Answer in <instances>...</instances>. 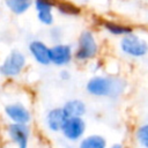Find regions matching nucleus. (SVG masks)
Listing matches in <instances>:
<instances>
[{
  "instance_id": "f3484780",
  "label": "nucleus",
  "mask_w": 148,
  "mask_h": 148,
  "mask_svg": "<svg viewBox=\"0 0 148 148\" xmlns=\"http://www.w3.org/2000/svg\"><path fill=\"white\" fill-rule=\"evenodd\" d=\"M36 8L38 12L42 10H51L52 3L49 0H36Z\"/></svg>"
},
{
  "instance_id": "9b49d317",
  "label": "nucleus",
  "mask_w": 148,
  "mask_h": 148,
  "mask_svg": "<svg viewBox=\"0 0 148 148\" xmlns=\"http://www.w3.org/2000/svg\"><path fill=\"white\" fill-rule=\"evenodd\" d=\"M66 117H83L87 112V105L81 99H68L61 106Z\"/></svg>"
},
{
  "instance_id": "ddd939ff",
  "label": "nucleus",
  "mask_w": 148,
  "mask_h": 148,
  "mask_svg": "<svg viewBox=\"0 0 148 148\" xmlns=\"http://www.w3.org/2000/svg\"><path fill=\"white\" fill-rule=\"evenodd\" d=\"M5 1L7 7L16 14L24 13L31 5V0H5Z\"/></svg>"
},
{
  "instance_id": "9d476101",
  "label": "nucleus",
  "mask_w": 148,
  "mask_h": 148,
  "mask_svg": "<svg viewBox=\"0 0 148 148\" xmlns=\"http://www.w3.org/2000/svg\"><path fill=\"white\" fill-rule=\"evenodd\" d=\"M106 147H108L106 138L98 133L86 134L77 142V148H106Z\"/></svg>"
},
{
  "instance_id": "7ed1b4c3",
  "label": "nucleus",
  "mask_w": 148,
  "mask_h": 148,
  "mask_svg": "<svg viewBox=\"0 0 148 148\" xmlns=\"http://www.w3.org/2000/svg\"><path fill=\"white\" fill-rule=\"evenodd\" d=\"M87 132V123L83 119V117H68L66 118L60 134L61 136L71 142V143H77Z\"/></svg>"
},
{
  "instance_id": "dca6fc26",
  "label": "nucleus",
  "mask_w": 148,
  "mask_h": 148,
  "mask_svg": "<svg viewBox=\"0 0 148 148\" xmlns=\"http://www.w3.org/2000/svg\"><path fill=\"white\" fill-rule=\"evenodd\" d=\"M38 18L44 24H51L52 21H53L51 10H42V12H38Z\"/></svg>"
},
{
  "instance_id": "4468645a",
  "label": "nucleus",
  "mask_w": 148,
  "mask_h": 148,
  "mask_svg": "<svg viewBox=\"0 0 148 148\" xmlns=\"http://www.w3.org/2000/svg\"><path fill=\"white\" fill-rule=\"evenodd\" d=\"M135 139L141 148H148V124H142L138 127Z\"/></svg>"
},
{
  "instance_id": "1a4fd4ad",
  "label": "nucleus",
  "mask_w": 148,
  "mask_h": 148,
  "mask_svg": "<svg viewBox=\"0 0 148 148\" xmlns=\"http://www.w3.org/2000/svg\"><path fill=\"white\" fill-rule=\"evenodd\" d=\"M49 54L50 61L58 66L67 64L72 57L71 47L68 45H54L53 47L49 49Z\"/></svg>"
},
{
  "instance_id": "f03ea898",
  "label": "nucleus",
  "mask_w": 148,
  "mask_h": 148,
  "mask_svg": "<svg viewBox=\"0 0 148 148\" xmlns=\"http://www.w3.org/2000/svg\"><path fill=\"white\" fill-rule=\"evenodd\" d=\"M5 135L8 143L14 148H29L31 130L27 124L8 123L5 128Z\"/></svg>"
},
{
  "instance_id": "20e7f679",
  "label": "nucleus",
  "mask_w": 148,
  "mask_h": 148,
  "mask_svg": "<svg viewBox=\"0 0 148 148\" xmlns=\"http://www.w3.org/2000/svg\"><path fill=\"white\" fill-rule=\"evenodd\" d=\"M5 116L8 118L9 123L16 124H27L29 125L31 121V113L28 108L22 105L21 103H12L7 104L3 109Z\"/></svg>"
},
{
  "instance_id": "2eb2a0df",
  "label": "nucleus",
  "mask_w": 148,
  "mask_h": 148,
  "mask_svg": "<svg viewBox=\"0 0 148 148\" xmlns=\"http://www.w3.org/2000/svg\"><path fill=\"white\" fill-rule=\"evenodd\" d=\"M105 28L114 35H128L132 31L131 28L128 27H124V25H119L114 23H105Z\"/></svg>"
},
{
  "instance_id": "39448f33",
  "label": "nucleus",
  "mask_w": 148,
  "mask_h": 148,
  "mask_svg": "<svg viewBox=\"0 0 148 148\" xmlns=\"http://www.w3.org/2000/svg\"><path fill=\"white\" fill-rule=\"evenodd\" d=\"M121 50L133 57L145 56L148 51V44L135 35H126L121 39Z\"/></svg>"
},
{
  "instance_id": "423d86ee",
  "label": "nucleus",
  "mask_w": 148,
  "mask_h": 148,
  "mask_svg": "<svg viewBox=\"0 0 148 148\" xmlns=\"http://www.w3.org/2000/svg\"><path fill=\"white\" fill-rule=\"evenodd\" d=\"M24 64H25L24 56L18 51H13L0 67V73L6 76H15L22 71Z\"/></svg>"
},
{
  "instance_id": "a211bd4d",
  "label": "nucleus",
  "mask_w": 148,
  "mask_h": 148,
  "mask_svg": "<svg viewBox=\"0 0 148 148\" xmlns=\"http://www.w3.org/2000/svg\"><path fill=\"white\" fill-rule=\"evenodd\" d=\"M106 148H125V147H124V145L120 143V142H114V143H112V145H108Z\"/></svg>"
},
{
  "instance_id": "f8f14e48",
  "label": "nucleus",
  "mask_w": 148,
  "mask_h": 148,
  "mask_svg": "<svg viewBox=\"0 0 148 148\" xmlns=\"http://www.w3.org/2000/svg\"><path fill=\"white\" fill-rule=\"evenodd\" d=\"M30 52L32 53L34 58L40 62L42 65H47L50 61V54H49V49L46 45L39 40H35L30 44Z\"/></svg>"
},
{
  "instance_id": "0eeeda50",
  "label": "nucleus",
  "mask_w": 148,
  "mask_h": 148,
  "mask_svg": "<svg viewBox=\"0 0 148 148\" xmlns=\"http://www.w3.org/2000/svg\"><path fill=\"white\" fill-rule=\"evenodd\" d=\"M97 52V44L94 39V36L89 31H83L80 36L79 49L76 51L75 57L77 59H89L92 58Z\"/></svg>"
},
{
  "instance_id": "6e6552de",
  "label": "nucleus",
  "mask_w": 148,
  "mask_h": 148,
  "mask_svg": "<svg viewBox=\"0 0 148 148\" xmlns=\"http://www.w3.org/2000/svg\"><path fill=\"white\" fill-rule=\"evenodd\" d=\"M66 118L67 117H66L62 108H53L46 112L45 127L51 133H60Z\"/></svg>"
},
{
  "instance_id": "f257e3e1",
  "label": "nucleus",
  "mask_w": 148,
  "mask_h": 148,
  "mask_svg": "<svg viewBox=\"0 0 148 148\" xmlns=\"http://www.w3.org/2000/svg\"><path fill=\"white\" fill-rule=\"evenodd\" d=\"M123 90V84L119 80L96 76L88 81L87 91L97 97H116Z\"/></svg>"
}]
</instances>
